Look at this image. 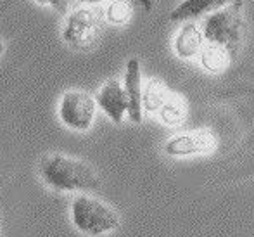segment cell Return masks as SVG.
<instances>
[{"instance_id": "cell-5", "label": "cell", "mask_w": 254, "mask_h": 237, "mask_svg": "<svg viewBox=\"0 0 254 237\" xmlns=\"http://www.w3.org/2000/svg\"><path fill=\"white\" fill-rule=\"evenodd\" d=\"M95 97L83 90H69L61 97L57 113L64 127L76 132H87L95 120Z\"/></svg>"}, {"instance_id": "cell-15", "label": "cell", "mask_w": 254, "mask_h": 237, "mask_svg": "<svg viewBox=\"0 0 254 237\" xmlns=\"http://www.w3.org/2000/svg\"><path fill=\"white\" fill-rule=\"evenodd\" d=\"M40 5H47L61 14H66L71 7V0H35Z\"/></svg>"}, {"instance_id": "cell-4", "label": "cell", "mask_w": 254, "mask_h": 237, "mask_svg": "<svg viewBox=\"0 0 254 237\" xmlns=\"http://www.w3.org/2000/svg\"><path fill=\"white\" fill-rule=\"evenodd\" d=\"M101 30V17L94 7H80L67 14L63 26V40L73 49H87L95 42Z\"/></svg>"}, {"instance_id": "cell-7", "label": "cell", "mask_w": 254, "mask_h": 237, "mask_svg": "<svg viewBox=\"0 0 254 237\" xmlns=\"http://www.w3.org/2000/svg\"><path fill=\"white\" fill-rule=\"evenodd\" d=\"M95 102L107 114L111 121L120 125L128 113V99L123 85L118 80H109L101 87L95 95Z\"/></svg>"}, {"instance_id": "cell-10", "label": "cell", "mask_w": 254, "mask_h": 237, "mask_svg": "<svg viewBox=\"0 0 254 237\" xmlns=\"http://www.w3.org/2000/svg\"><path fill=\"white\" fill-rule=\"evenodd\" d=\"M234 0H184L170 12V19L175 23L194 21L204 14H211L221 7L228 5Z\"/></svg>"}, {"instance_id": "cell-12", "label": "cell", "mask_w": 254, "mask_h": 237, "mask_svg": "<svg viewBox=\"0 0 254 237\" xmlns=\"http://www.w3.org/2000/svg\"><path fill=\"white\" fill-rule=\"evenodd\" d=\"M157 113H159V118L163 123L175 127V125H180L185 120L187 109H185V102L182 100V97L168 95V99L164 100Z\"/></svg>"}, {"instance_id": "cell-17", "label": "cell", "mask_w": 254, "mask_h": 237, "mask_svg": "<svg viewBox=\"0 0 254 237\" xmlns=\"http://www.w3.org/2000/svg\"><path fill=\"white\" fill-rule=\"evenodd\" d=\"M3 49H5V45H3V40H2V37H0V56L3 54Z\"/></svg>"}, {"instance_id": "cell-1", "label": "cell", "mask_w": 254, "mask_h": 237, "mask_svg": "<svg viewBox=\"0 0 254 237\" xmlns=\"http://www.w3.org/2000/svg\"><path fill=\"white\" fill-rule=\"evenodd\" d=\"M40 175L49 187L63 192H94L99 177L87 163L64 154H51L40 163Z\"/></svg>"}, {"instance_id": "cell-9", "label": "cell", "mask_w": 254, "mask_h": 237, "mask_svg": "<svg viewBox=\"0 0 254 237\" xmlns=\"http://www.w3.org/2000/svg\"><path fill=\"white\" fill-rule=\"evenodd\" d=\"M204 44H206V40H204L202 28L194 21H185V24L178 30L177 37H175L173 47L178 57L192 59V57L199 56Z\"/></svg>"}, {"instance_id": "cell-13", "label": "cell", "mask_w": 254, "mask_h": 237, "mask_svg": "<svg viewBox=\"0 0 254 237\" xmlns=\"http://www.w3.org/2000/svg\"><path fill=\"white\" fill-rule=\"evenodd\" d=\"M168 90L161 81L157 80H151L147 83V87L142 92V107L151 113H157L159 107L163 106V102L168 99Z\"/></svg>"}, {"instance_id": "cell-2", "label": "cell", "mask_w": 254, "mask_h": 237, "mask_svg": "<svg viewBox=\"0 0 254 237\" xmlns=\"http://www.w3.org/2000/svg\"><path fill=\"white\" fill-rule=\"evenodd\" d=\"M242 9H244V0H234L228 5L207 14L201 24L204 40L227 47L232 57L237 56L246 31Z\"/></svg>"}, {"instance_id": "cell-6", "label": "cell", "mask_w": 254, "mask_h": 237, "mask_svg": "<svg viewBox=\"0 0 254 237\" xmlns=\"http://www.w3.org/2000/svg\"><path fill=\"white\" fill-rule=\"evenodd\" d=\"M214 135L207 130L192 132V134H182L175 135L164 146V153L168 156L175 158H185V156H194V154L207 153L214 147Z\"/></svg>"}, {"instance_id": "cell-3", "label": "cell", "mask_w": 254, "mask_h": 237, "mask_svg": "<svg viewBox=\"0 0 254 237\" xmlns=\"http://www.w3.org/2000/svg\"><path fill=\"white\" fill-rule=\"evenodd\" d=\"M71 218L74 227L88 236H102L113 232L120 225L118 213L104 201L81 194L71 204Z\"/></svg>"}, {"instance_id": "cell-11", "label": "cell", "mask_w": 254, "mask_h": 237, "mask_svg": "<svg viewBox=\"0 0 254 237\" xmlns=\"http://www.w3.org/2000/svg\"><path fill=\"white\" fill-rule=\"evenodd\" d=\"M199 61H201L204 70L209 73H223L230 64L232 54L223 45L206 42L202 50L199 52Z\"/></svg>"}, {"instance_id": "cell-16", "label": "cell", "mask_w": 254, "mask_h": 237, "mask_svg": "<svg viewBox=\"0 0 254 237\" xmlns=\"http://www.w3.org/2000/svg\"><path fill=\"white\" fill-rule=\"evenodd\" d=\"M78 2H80L81 5H85V7H94V5H99V3L106 2V0H78Z\"/></svg>"}, {"instance_id": "cell-14", "label": "cell", "mask_w": 254, "mask_h": 237, "mask_svg": "<svg viewBox=\"0 0 254 237\" xmlns=\"http://www.w3.org/2000/svg\"><path fill=\"white\" fill-rule=\"evenodd\" d=\"M131 14H133V9L128 0H109L104 9V17L107 19V23L114 24V26L127 24Z\"/></svg>"}, {"instance_id": "cell-8", "label": "cell", "mask_w": 254, "mask_h": 237, "mask_svg": "<svg viewBox=\"0 0 254 237\" xmlns=\"http://www.w3.org/2000/svg\"><path fill=\"white\" fill-rule=\"evenodd\" d=\"M125 94L128 99V118L131 123L140 125L142 123V71H140V61L137 57H131L127 63V71H125Z\"/></svg>"}]
</instances>
